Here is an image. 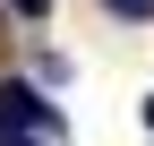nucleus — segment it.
Instances as JSON below:
<instances>
[{
  "label": "nucleus",
  "instance_id": "f03ea898",
  "mask_svg": "<svg viewBox=\"0 0 154 146\" xmlns=\"http://www.w3.org/2000/svg\"><path fill=\"white\" fill-rule=\"evenodd\" d=\"M103 9H120V17H154V0H103Z\"/></svg>",
  "mask_w": 154,
  "mask_h": 146
},
{
  "label": "nucleus",
  "instance_id": "7ed1b4c3",
  "mask_svg": "<svg viewBox=\"0 0 154 146\" xmlns=\"http://www.w3.org/2000/svg\"><path fill=\"white\" fill-rule=\"evenodd\" d=\"M9 9H26V17H43V9H51V0H9Z\"/></svg>",
  "mask_w": 154,
  "mask_h": 146
},
{
  "label": "nucleus",
  "instance_id": "f257e3e1",
  "mask_svg": "<svg viewBox=\"0 0 154 146\" xmlns=\"http://www.w3.org/2000/svg\"><path fill=\"white\" fill-rule=\"evenodd\" d=\"M0 120H9V129H26V138H43V129H51V103L34 95V86L9 78V86H0Z\"/></svg>",
  "mask_w": 154,
  "mask_h": 146
},
{
  "label": "nucleus",
  "instance_id": "20e7f679",
  "mask_svg": "<svg viewBox=\"0 0 154 146\" xmlns=\"http://www.w3.org/2000/svg\"><path fill=\"white\" fill-rule=\"evenodd\" d=\"M146 120H154V95H146Z\"/></svg>",
  "mask_w": 154,
  "mask_h": 146
}]
</instances>
